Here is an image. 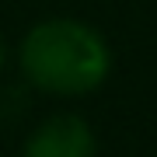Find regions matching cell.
<instances>
[{
  "label": "cell",
  "mask_w": 157,
  "mask_h": 157,
  "mask_svg": "<svg viewBox=\"0 0 157 157\" xmlns=\"http://www.w3.org/2000/svg\"><path fill=\"white\" fill-rule=\"evenodd\" d=\"M21 157H98V136L77 112H52L25 136Z\"/></svg>",
  "instance_id": "7a4b0ae2"
},
{
  "label": "cell",
  "mask_w": 157,
  "mask_h": 157,
  "mask_svg": "<svg viewBox=\"0 0 157 157\" xmlns=\"http://www.w3.org/2000/svg\"><path fill=\"white\" fill-rule=\"evenodd\" d=\"M7 56H11V52H7V39L0 35V73L7 70Z\"/></svg>",
  "instance_id": "3957f363"
},
{
  "label": "cell",
  "mask_w": 157,
  "mask_h": 157,
  "mask_svg": "<svg viewBox=\"0 0 157 157\" xmlns=\"http://www.w3.org/2000/svg\"><path fill=\"white\" fill-rule=\"evenodd\" d=\"M17 73L39 94L84 98L108 80L112 45L84 17H42L17 42Z\"/></svg>",
  "instance_id": "6da1fadb"
}]
</instances>
